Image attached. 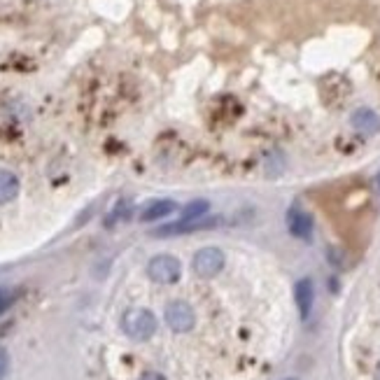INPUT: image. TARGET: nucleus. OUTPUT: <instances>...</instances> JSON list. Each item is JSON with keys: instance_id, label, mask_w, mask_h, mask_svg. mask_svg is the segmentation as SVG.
Listing matches in <instances>:
<instances>
[{"instance_id": "1", "label": "nucleus", "mask_w": 380, "mask_h": 380, "mask_svg": "<svg viewBox=\"0 0 380 380\" xmlns=\"http://www.w3.org/2000/svg\"><path fill=\"white\" fill-rule=\"evenodd\" d=\"M157 317L148 308H129L122 315V331L131 341H148L157 334Z\"/></svg>"}, {"instance_id": "2", "label": "nucleus", "mask_w": 380, "mask_h": 380, "mask_svg": "<svg viewBox=\"0 0 380 380\" xmlns=\"http://www.w3.org/2000/svg\"><path fill=\"white\" fill-rule=\"evenodd\" d=\"M148 276L157 285H173L182 276V266H180V259L173 255H157L150 259Z\"/></svg>"}, {"instance_id": "3", "label": "nucleus", "mask_w": 380, "mask_h": 380, "mask_svg": "<svg viewBox=\"0 0 380 380\" xmlns=\"http://www.w3.org/2000/svg\"><path fill=\"white\" fill-rule=\"evenodd\" d=\"M166 324L171 326L175 334H187V331L194 329L196 324V315H194V308H191L187 301H173L166 306Z\"/></svg>"}, {"instance_id": "4", "label": "nucleus", "mask_w": 380, "mask_h": 380, "mask_svg": "<svg viewBox=\"0 0 380 380\" xmlns=\"http://www.w3.org/2000/svg\"><path fill=\"white\" fill-rule=\"evenodd\" d=\"M191 269L198 278H215L219 271L224 269V252L219 248H203L194 255Z\"/></svg>"}, {"instance_id": "5", "label": "nucleus", "mask_w": 380, "mask_h": 380, "mask_svg": "<svg viewBox=\"0 0 380 380\" xmlns=\"http://www.w3.org/2000/svg\"><path fill=\"white\" fill-rule=\"evenodd\" d=\"M222 219L219 217H198V219H180V222H173V224H164L159 226L155 231V236H182V233H191V231H201V229H212V226H217Z\"/></svg>"}, {"instance_id": "6", "label": "nucleus", "mask_w": 380, "mask_h": 380, "mask_svg": "<svg viewBox=\"0 0 380 380\" xmlns=\"http://www.w3.org/2000/svg\"><path fill=\"white\" fill-rule=\"evenodd\" d=\"M294 299H296V308L301 319H308L312 310V301H315V287H312L310 278H301L294 287Z\"/></svg>"}, {"instance_id": "7", "label": "nucleus", "mask_w": 380, "mask_h": 380, "mask_svg": "<svg viewBox=\"0 0 380 380\" xmlns=\"http://www.w3.org/2000/svg\"><path fill=\"white\" fill-rule=\"evenodd\" d=\"M287 229H290L292 236L308 241L310 233H312V217L308 215V212H303L299 208H292L290 215H287Z\"/></svg>"}, {"instance_id": "8", "label": "nucleus", "mask_w": 380, "mask_h": 380, "mask_svg": "<svg viewBox=\"0 0 380 380\" xmlns=\"http://www.w3.org/2000/svg\"><path fill=\"white\" fill-rule=\"evenodd\" d=\"M350 122L359 133H366V136H373V133L380 131V117L369 108L355 110V112H352V117H350Z\"/></svg>"}, {"instance_id": "9", "label": "nucleus", "mask_w": 380, "mask_h": 380, "mask_svg": "<svg viewBox=\"0 0 380 380\" xmlns=\"http://www.w3.org/2000/svg\"><path fill=\"white\" fill-rule=\"evenodd\" d=\"M177 210V203L175 201H168V198H159V201H152L140 210V219L143 222H157V219H164L173 215Z\"/></svg>"}, {"instance_id": "10", "label": "nucleus", "mask_w": 380, "mask_h": 380, "mask_svg": "<svg viewBox=\"0 0 380 380\" xmlns=\"http://www.w3.org/2000/svg\"><path fill=\"white\" fill-rule=\"evenodd\" d=\"M19 194V177L12 171H0V203L15 201Z\"/></svg>"}, {"instance_id": "11", "label": "nucleus", "mask_w": 380, "mask_h": 380, "mask_svg": "<svg viewBox=\"0 0 380 380\" xmlns=\"http://www.w3.org/2000/svg\"><path fill=\"white\" fill-rule=\"evenodd\" d=\"M210 210V203L205 198H198V201H191L189 205H184L182 210V217L180 219H198V217H205Z\"/></svg>"}, {"instance_id": "12", "label": "nucleus", "mask_w": 380, "mask_h": 380, "mask_svg": "<svg viewBox=\"0 0 380 380\" xmlns=\"http://www.w3.org/2000/svg\"><path fill=\"white\" fill-rule=\"evenodd\" d=\"M12 303H15V292L3 287V290H0V315H3V312L8 310Z\"/></svg>"}, {"instance_id": "13", "label": "nucleus", "mask_w": 380, "mask_h": 380, "mask_svg": "<svg viewBox=\"0 0 380 380\" xmlns=\"http://www.w3.org/2000/svg\"><path fill=\"white\" fill-rule=\"evenodd\" d=\"M8 369H10V357H8V350L0 348V380H5V376H8Z\"/></svg>"}, {"instance_id": "14", "label": "nucleus", "mask_w": 380, "mask_h": 380, "mask_svg": "<svg viewBox=\"0 0 380 380\" xmlns=\"http://www.w3.org/2000/svg\"><path fill=\"white\" fill-rule=\"evenodd\" d=\"M140 380H166V376L164 373H157V371H148L140 376Z\"/></svg>"}, {"instance_id": "15", "label": "nucleus", "mask_w": 380, "mask_h": 380, "mask_svg": "<svg viewBox=\"0 0 380 380\" xmlns=\"http://www.w3.org/2000/svg\"><path fill=\"white\" fill-rule=\"evenodd\" d=\"M376 380H380V371H378V376H376Z\"/></svg>"}, {"instance_id": "16", "label": "nucleus", "mask_w": 380, "mask_h": 380, "mask_svg": "<svg viewBox=\"0 0 380 380\" xmlns=\"http://www.w3.org/2000/svg\"><path fill=\"white\" fill-rule=\"evenodd\" d=\"M287 380H294V378H287Z\"/></svg>"}]
</instances>
